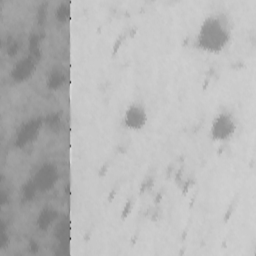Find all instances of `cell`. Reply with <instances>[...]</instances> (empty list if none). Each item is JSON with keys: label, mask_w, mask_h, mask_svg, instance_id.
Segmentation results:
<instances>
[{"label": "cell", "mask_w": 256, "mask_h": 256, "mask_svg": "<svg viewBox=\"0 0 256 256\" xmlns=\"http://www.w3.org/2000/svg\"><path fill=\"white\" fill-rule=\"evenodd\" d=\"M148 121L146 108L139 103H131L127 106L123 115L125 127L131 130H141Z\"/></svg>", "instance_id": "3957f363"}, {"label": "cell", "mask_w": 256, "mask_h": 256, "mask_svg": "<svg viewBox=\"0 0 256 256\" xmlns=\"http://www.w3.org/2000/svg\"><path fill=\"white\" fill-rule=\"evenodd\" d=\"M237 120L227 111L219 112L213 118L210 125V135L216 141H226L236 132Z\"/></svg>", "instance_id": "7a4b0ae2"}, {"label": "cell", "mask_w": 256, "mask_h": 256, "mask_svg": "<svg viewBox=\"0 0 256 256\" xmlns=\"http://www.w3.org/2000/svg\"><path fill=\"white\" fill-rule=\"evenodd\" d=\"M231 38V19L224 12H216L201 22L196 35V45L206 52L220 53L227 47Z\"/></svg>", "instance_id": "6da1fadb"}]
</instances>
